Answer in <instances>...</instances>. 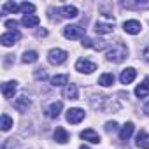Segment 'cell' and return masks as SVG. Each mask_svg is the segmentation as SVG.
Segmentation results:
<instances>
[{"mask_svg": "<svg viewBox=\"0 0 149 149\" xmlns=\"http://www.w3.org/2000/svg\"><path fill=\"white\" fill-rule=\"evenodd\" d=\"M84 111L83 109H79V107H72V109H68L67 111V121L68 123H72V125H77V123H81L83 119H84Z\"/></svg>", "mask_w": 149, "mask_h": 149, "instance_id": "ba28073f", "label": "cell"}, {"mask_svg": "<svg viewBox=\"0 0 149 149\" xmlns=\"http://www.w3.org/2000/svg\"><path fill=\"white\" fill-rule=\"evenodd\" d=\"M144 112H146V114H147V116H149V102H147V104H146V105H144Z\"/></svg>", "mask_w": 149, "mask_h": 149, "instance_id": "d590c367", "label": "cell"}, {"mask_svg": "<svg viewBox=\"0 0 149 149\" xmlns=\"http://www.w3.org/2000/svg\"><path fill=\"white\" fill-rule=\"evenodd\" d=\"M123 30H125L126 33H130V35H137V33H140L142 25H140V21H137V19H128V21L123 23Z\"/></svg>", "mask_w": 149, "mask_h": 149, "instance_id": "30bf717a", "label": "cell"}, {"mask_svg": "<svg viewBox=\"0 0 149 149\" xmlns=\"http://www.w3.org/2000/svg\"><path fill=\"white\" fill-rule=\"evenodd\" d=\"M33 76H35V79H39V81H46V79H47V74H46L44 68H37V70L33 72Z\"/></svg>", "mask_w": 149, "mask_h": 149, "instance_id": "f546056e", "label": "cell"}, {"mask_svg": "<svg viewBox=\"0 0 149 149\" xmlns=\"http://www.w3.org/2000/svg\"><path fill=\"white\" fill-rule=\"evenodd\" d=\"M135 95H137L139 98H146V97L149 95V76L146 77V81H144L142 84H139V86L135 88Z\"/></svg>", "mask_w": 149, "mask_h": 149, "instance_id": "ffe728a7", "label": "cell"}, {"mask_svg": "<svg viewBox=\"0 0 149 149\" xmlns=\"http://www.w3.org/2000/svg\"><path fill=\"white\" fill-rule=\"evenodd\" d=\"M83 46L84 47H90V49H95V51H102L107 47V42L104 39H91V37H84L83 39Z\"/></svg>", "mask_w": 149, "mask_h": 149, "instance_id": "9c48e42d", "label": "cell"}, {"mask_svg": "<svg viewBox=\"0 0 149 149\" xmlns=\"http://www.w3.org/2000/svg\"><path fill=\"white\" fill-rule=\"evenodd\" d=\"M16 90H18V83L16 81H7V83L2 84V95L6 98H13L14 93H16Z\"/></svg>", "mask_w": 149, "mask_h": 149, "instance_id": "4fadbf2b", "label": "cell"}, {"mask_svg": "<svg viewBox=\"0 0 149 149\" xmlns=\"http://www.w3.org/2000/svg\"><path fill=\"white\" fill-rule=\"evenodd\" d=\"M98 84L100 86H112L114 84V74H111V72H105V74H102L100 76V79H98Z\"/></svg>", "mask_w": 149, "mask_h": 149, "instance_id": "cb8c5ba5", "label": "cell"}, {"mask_svg": "<svg viewBox=\"0 0 149 149\" xmlns=\"http://www.w3.org/2000/svg\"><path fill=\"white\" fill-rule=\"evenodd\" d=\"M54 140H56L58 144H65V142L68 140V132H67L65 128L58 126V128L54 130Z\"/></svg>", "mask_w": 149, "mask_h": 149, "instance_id": "603a6c76", "label": "cell"}, {"mask_svg": "<svg viewBox=\"0 0 149 149\" xmlns=\"http://www.w3.org/2000/svg\"><path fill=\"white\" fill-rule=\"evenodd\" d=\"M79 149H90V147H88V146H81Z\"/></svg>", "mask_w": 149, "mask_h": 149, "instance_id": "8d00e7d4", "label": "cell"}, {"mask_svg": "<svg viewBox=\"0 0 149 149\" xmlns=\"http://www.w3.org/2000/svg\"><path fill=\"white\" fill-rule=\"evenodd\" d=\"M39 23H40V19H39V16H35V14H26V16L21 18V25L26 26V28H33V26H37Z\"/></svg>", "mask_w": 149, "mask_h": 149, "instance_id": "d6986e66", "label": "cell"}, {"mask_svg": "<svg viewBox=\"0 0 149 149\" xmlns=\"http://www.w3.org/2000/svg\"><path fill=\"white\" fill-rule=\"evenodd\" d=\"M0 126H2V132H9L11 126H13V119L9 114H2V123H0Z\"/></svg>", "mask_w": 149, "mask_h": 149, "instance_id": "83f0119b", "label": "cell"}, {"mask_svg": "<svg viewBox=\"0 0 149 149\" xmlns=\"http://www.w3.org/2000/svg\"><path fill=\"white\" fill-rule=\"evenodd\" d=\"M135 146H137L139 149H149V133L144 132V130H140V132L137 133Z\"/></svg>", "mask_w": 149, "mask_h": 149, "instance_id": "5bb4252c", "label": "cell"}, {"mask_svg": "<svg viewBox=\"0 0 149 149\" xmlns=\"http://www.w3.org/2000/svg\"><path fill=\"white\" fill-rule=\"evenodd\" d=\"M19 39H21V32H19V30H9V32L2 33V37H0V42H2V46L9 47V46H13L14 42H18Z\"/></svg>", "mask_w": 149, "mask_h": 149, "instance_id": "8992f818", "label": "cell"}, {"mask_svg": "<svg viewBox=\"0 0 149 149\" xmlns=\"http://www.w3.org/2000/svg\"><path fill=\"white\" fill-rule=\"evenodd\" d=\"M144 60L149 63V46H146V49H144Z\"/></svg>", "mask_w": 149, "mask_h": 149, "instance_id": "836d02e7", "label": "cell"}, {"mask_svg": "<svg viewBox=\"0 0 149 149\" xmlns=\"http://www.w3.org/2000/svg\"><path fill=\"white\" fill-rule=\"evenodd\" d=\"M121 6L126 9H149V2H139V0H133V2L132 0H126Z\"/></svg>", "mask_w": 149, "mask_h": 149, "instance_id": "7402d4cb", "label": "cell"}, {"mask_svg": "<svg viewBox=\"0 0 149 149\" xmlns=\"http://www.w3.org/2000/svg\"><path fill=\"white\" fill-rule=\"evenodd\" d=\"M61 109H63V104H61V102H53V104H51V105L46 109V114H47V118H51V119H56V118L60 116Z\"/></svg>", "mask_w": 149, "mask_h": 149, "instance_id": "ac0fdd59", "label": "cell"}, {"mask_svg": "<svg viewBox=\"0 0 149 149\" xmlns=\"http://www.w3.org/2000/svg\"><path fill=\"white\" fill-rule=\"evenodd\" d=\"M63 35H65V39H70V40L84 39V28H81L79 25H68L63 28Z\"/></svg>", "mask_w": 149, "mask_h": 149, "instance_id": "5b68a950", "label": "cell"}, {"mask_svg": "<svg viewBox=\"0 0 149 149\" xmlns=\"http://www.w3.org/2000/svg\"><path fill=\"white\" fill-rule=\"evenodd\" d=\"M63 98H68V100H77L79 98V90L76 84H67L63 88Z\"/></svg>", "mask_w": 149, "mask_h": 149, "instance_id": "2e32d148", "label": "cell"}, {"mask_svg": "<svg viewBox=\"0 0 149 149\" xmlns=\"http://www.w3.org/2000/svg\"><path fill=\"white\" fill-rule=\"evenodd\" d=\"M133 128H135V126H133V123H130V121H128V123H126V125H125V126L119 130V139H121L123 142H126V140L132 137V133H133Z\"/></svg>", "mask_w": 149, "mask_h": 149, "instance_id": "44dd1931", "label": "cell"}, {"mask_svg": "<svg viewBox=\"0 0 149 149\" xmlns=\"http://www.w3.org/2000/svg\"><path fill=\"white\" fill-rule=\"evenodd\" d=\"M4 149H19V146H18V142H14V139H9L4 144Z\"/></svg>", "mask_w": 149, "mask_h": 149, "instance_id": "1f68e13d", "label": "cell"}, {"mask_svg": "<svg viewBox=\"0 0 149 149\" xmlns=\"http://www.w3.org/2000/svg\"><path fill=\"white\" fill-rule=\"evenodd\" d=\"M18 11H21V9L16 2H6L2 6V14H16Z\"/></svg>", "mask_w": 149, "mask_h": 149, "instance_id": "d4e9b609", "label": "cell"}, {"mask_svg": "<svg viewBox=\"0 0 149 149\" xmlns=\"http://www.w3.org/2000/svg\"><path fill=\"white\" fill-rule=\"evenodd\" d=\"M67 56H68L67 51H63V49H60V47H54V49H51V51L47 53V61H49L51 65H61V63L67 61Z\"/></svg>", "mask_w": 149, "mask_h": 149, "instance_id": "277c9868", "label": "cell"}, {"mask_svg": "<svg viewBox=\"0 0 149 149\" xmlns=\"http://www.w3.org/2000/svg\"><path fill=\"white\" fill-rule=\"evenodd\" d=\"M51 84L53 86H67L68 84V76L67 74H58V76H53L51 77Z\"/></svg>", "mask_w": 149, "mask_h": 149, "instance_id": "484cf974", "label": "cell"}, {"mask_svg": "<svg viewBox=\"0 0 149 149\" xmlns=\"http://www.w3.org/2000/svg\"><path fill=\"white\" fill-rule=\"evenodd\" d=\"M32 105V102H30V98L28 97H25V95H21V97H18L16 100H14V109L16 111H19V112H25V111H28V107Z\"/></svg>", "mask_w": 149, "mask_h": 149, "instance_id": "9a60e30c", "label": "cell"}, {"mask_svg": "<svg viewBox=\"0 0 149 149\" xmlns=\"http://www.w3.org/2000/svg\"><path fill=\"white\" fill-rule=\"evenodd\" d=\"M46 35H47V30H44V28L37 30V37H46Z\"/></svg>", "mask_w": 149, "mask_h": 149, "instance_id": "e575fe53", "label": "cell"}, {"mask_svg": "<svg viewBox=\"0 0 149 149\" xmlns=\"http://www.w3.org/2000/svg\"><path fill=\"white\" fill-rule=\"evenodd\" d=\"M19 9L25 13V16H26V14H33V13H35V6H33V4H30V2H23V4L19 6Z\"/></svg>", "mask_w": 149, "mask_h": 149, "instance_id": "f1b7e54d", "label": "cell"}, {"mask_svg": "<svg viewBox=\"0 0 149 149\" xmlns=\"http://www.w3.org/2000/svg\"><path fill=\"white\" fill-rule=\"evenodd\" d=\"M58 13L61 14V18H67V19H74V18H77V14H79L77 7H74V6H63Z\"/></svg>", "mask_w": 149, "mask_h": 149, "instance_id": "e0dca14e", "label": "cell"}, {"mask_svg": "<svg viewBox=\"0 0 149 149\" xmlns=\"http://www.w3.org/2000/svg\"><path fill=\"white\" fill-rule=\"evenodd\" d=\"M91 105L98 111H104V112L119 109V104H112V97H93Z\"/></svg>", "mask_w": 149, "mask_h": 149, "instance_id": "3957f363", "label": "cell"}, {"mask_svg": "<svg viewBox=\"0 0 149 149\" xmlns=\"http://www.w3.org/2000/svg\"><path fill=\"white\" fill-rule=\"evenodd\" d=\"M4 25H6L9 30H16V26H18V21H16V19H6V21H4Z\"/></svg>", "mask_w": 149, "mask_h": 149, "instance_id": "d6a6232c", "label": "cell"}, {"mask_svg": "<svg viewBox=\"0 0 149 149\" xmlns=\"http://www.w3.org/2000/svg\"><path fill=\"white\" fill-rule=\"evenodd\" d=\"M76 70L81 72V74H91V72L97 70V63H93V61H90L86 58H79L76 61Z\"/></svg>", "mask_w": 149, "mask_h": 149, "instance_id": "52a82bcc", "label": "cell"}, {"mask_svg": "<svg viewBox=\"0 0 149 149\" xmlns=\"http://www.w3.org/2000/svg\"><path fill=\"white\" fill-rule=\"evenodd\" d=\"M114 18L111 14H102L98 18V21L95 23V32L98 35H105V33H111L114 30Z\"/></svg>", "mask_w": 149, "mask_h": 149, "instance_id": "7a4b0ae2", "label": "cell"}, {"mask_svg": "<svg viewBox=\"0 0 149 149\" xmlns=\"http://www.w3.org/2000/svg\"><path fill=\"white\" fill-rule=\"evenodd\" d=\"M135 77H137V70H135L133 67H128V68H125V70L119 74V81H121V84H130V83L135 81Z\"/></svg>", "mask_w": 149, "mask_h": 149, "instance_id": "8fae6325", "label": "cell"}, {"mask_svg": "<svg viewBox=\"0 0 149 149\" xmlns=\"http://www.w3.org/2000/svg\"><path fill=\"white\" fill-rule=\"evenodd\" d=\"M105 58L109 61H112V63H121L123 60L128 58V47L123 42H116V44H112V47L107 49Z\"/></svg>", "mask_w": 149, "mask_h": 149, "instance_id": "6da1fadb", "label": "cell"}, {"mask_svg": "<svg viewBox=\"0 0 149 149\" xmlns=\"http://www.w3.org/2000/svg\"><path fill=\"white\" fill-rule=\"evenodd\" d=\"M116 130H118V123H116V121H107V123H105V132H107V133L116 132Z\"/></svg>", "mask_w": 149, "mask_h": 149, "instance_id": "4dcf8cb0", "label": "cell"}, {"mask_svg": "<svg viewBox=\"0 0 149 149\" xmlns=\"http://www.w3.org/2000/svg\"><path fill=\"white\" fill-rule=\"evenodd\" d=\"M81 139L86 140V142H91V144H100V135L93 130V128H86L81 132Z\"/></svg>", "mask_w": 149, "mask_h": 149, "instance_id": "7c38bea8", "label": "cell"}, {"mask_svg": "<svg viewBox=\"0 0 149 149\" xmlns=\"http://www.w3.org/2000/svg\"><path fill=\"white\" fill-rule=\"evenodd\" d=\"M39 60V54L35 51H25L23 56H21V61L23 63H35Z\"/></svg>", "mask_w": 149, "mask_h": 149, "instance_id": "4316f807", "label": "cell"}]
</instances>
